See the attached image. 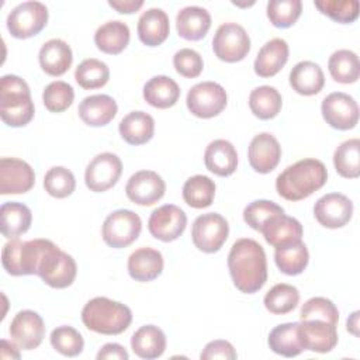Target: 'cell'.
<instances>
[{"label":"cell","mask_w":360,"mask_h":360,"mask_svg":"<svg viewBox=\"0 0 360 360\" xmlns=\"http://www.w3.org/2000/svg\"><path fill=\"white\" fill-rule=\"evenodd\" d=\"M238 357L235 347L232 343L228 340H212L205 345L202 349L200 359L201 360H215V359H222V360H235Z\"/></svg>","instance_id":"816d5d0a"},{"label":"cell","mask_w":360,"mask_h":360,"mask_svg":"<svg viewBox=\"0 0 360 360\" xmlns=\"http://www.w3.org/2000/svg\"><path fill=\"white\" fill-rule=\"evenodd\" d=\"M97 48L108 55L121 53L129 42V28L120 20L107 21L100 25L94 34Z\"/></svg>","instance_id":"d6a6232c"},{"label":"cell","mask_w":360,"mask_h":360,"mask_svg":"<svg viewBox=\"0 0 360 360\" xmlns=\"http://www.w3.org/2000/svg\"><path fill=\"white\" fill-rule=\"evenodd\" d=\"M49 340L52 347L56 352L68 357H75L80 354L84 347V340L80 332L69 325H62L55 328L51 332Z\"/></svg>","instance_id":"7bdbcfd3"},{"label":"cell","mask_w":360,"mask_h":360,"mask_svg":"<svg viewBox=\"0 0 360 360\" xmlns=\"http://www.w3.org/2000/svg\"><path fill=\"white\" fill-rule=\"evenodd\" d=\"M300 301V291L297 287L285 283L276 284L264 295V307L274 315H285L291 312Z\"/></svg>","instance_id":"60d3db41"},{"label":"cell","mask_w":360,"mask_h":360,"mask_svg":"<svg viewBox=\"0 0 360 360\" xmlns=\"http://www.w3.org/2000/svg\"><path fill=\"white\" fill-rule=\"evenodd\" d=\"M288 59V44L283 38L267 41L257 52L253 68L260 77H271L277 75Z\"/></svg>","instance_id":"484cf974"},{"label":"cell","mask_w":360,"mask_h":360,"mask_svg":"<svg viewBox=\"0 0 360 360\" xmlns=\"http://www.w3.org/2000/svg\"><path fill=\"white\" fill-rule=\"evenodd\" d=\"M232 3H233L235 6H240V7H248V6H252V4H255L253 1H250V3H248V4H246V3H238V1H232Z\"/></svg>","instance_id":"9f6ffc18"},{"label":"cell","mask_w":360,"mask_h":360,"mask_svg":"<svg viewBox=\"0 0 360 360\" xmlns=\"http://www.w3.org/2000/svg\"><path fill=\"white\" fill-rule=\"evenodd\" d=\"M281 105V94L273 86H259L249 94V108L260 120L274 118L280 112Z\"/></svg>","instance_id":"74e56055"},{"label":"cell","mask_w":360,"mask_h":360,"mask_svg":"<svg viewBox=\"0 0 360 360\" xmlns=\"http://www.w3.org/2000/svg\"><path fill=\"white\" fill-rule=\"evenodd\" d=\"M180 97L179 84L169 76H153L143 86V98L155 108H170Z\"/></svg>","instance_id":"4dcf8cb0"},{"label":"cell","mask_w":360,"mask_h":360,"mask_svg":"<svg viewBox=\"0 0 360 360\" xmlns=\"http://www.w3.org/2000/svg\"><path fill=\"white\" fill-rule=\"evenodd\" d=\"M298 336L304 350L328 353L338 345L336 325L319 319L298 322Z\"/></svg>","instance_id":"d6986e66"},{"label":"cell","mask_w":360,"mask_h":360,"mask_svg":"<svg viewBox=\"0 0 360 360\" xmlns=\"http://www.w3.org/2000/svg\"><path fill=\"white\" fill-rule=\"evenodd\" d=\"M314 215L325 228H342L352 219L353 202L345 194L328 193L316 200L314 205Z\"/></svg>","instance_id":"2e32d148"},{"label":"cell","mask_w":360,"mask_h":360,"mask_svg":"<svg viewBox=\"0 0 360 360\" xmlns=\"http://www.w3.org/2000/svg\"><path fill=\"white\" fill-rule=\"evenodd\" d=\"M283 212H284V210L273 201L255 200L245 207L243 219L250 228L260 232L262 226L266 224L267 219H270L271 217H274L277 214H283Z\"/></svg>","instance_id":"681fc988"},{"label":"cell","mask_w":360,"mask_h":360,"mask_svg":"<svg viewBox=\"0 0 360 360\" xmlns=\"http://www.w3.org/2000/svg\"><path fill=\"white\" fill-rule=\"evenodd\" d=\"M228 269L235 287L245 294L259 291L267 281L264 249L250 238L238 239L228 255Z\"/></svg>","instance_id":"6da1fadb"},{"label":"cell","mask_w":360,"mask_h":360,"mask_svg":"<svg viewBox=\"0 0 360 360\" xmlns=\"http://www.w3.org/2000/svg\"><path fill=\"white\" fill-rule=\"evenodd\" d=\"M142 221L138 214L131 210H117L103 222V240L114 248L121 249L135 242L141 233Z\"/></svg>","instance_id":"ba28073f"},{"label":"cell","mask_w":360,"mask_h":360,"mask_svg":"<svg viewBox=\"0 0 360 360\" xmlns=\"http://www.w3.org/2000/svg\"><path fill=\"white\" fill-rule=\"evenodd\" d=\"M0 218L1 233L8 239L25 233L32 222L31 210L25 204L17 201L4 202L0 208Z\"/></svg>","instance_id":"836d02e7"},{"label":"cell","mask_w":360,"mask_h":360,"mask_svg":"<svg viewBox=\"0 0 360 360\" xmlns=\"http://www.w3.org/2000/svg\"><path fill=\"white\" fill-rule=\"evenodd\" d=\"M187 108L198 118H212L226 107L228 96L225 89L215 82L194 84L187 93Z\"/></svg>","instance_id":"8fae6325"},{"label":"cell","mask_w":360,"mask_h":360,"mask_svg":"<svg viewBox=\"0 0 360 360\" xmlns=\"http://www.w3.org/2000/svg\"><path fill=\"white\" fill-rule=\"evenodd\" d=\"M76 187V179L73 173L63 166L51 167L44 177L45 191L55 198L69 197Z\"/></svg>","instance_id":"ee69618b"},{"label":"cell","mask_w":360,"mask_h":360,"mask_svg":"<svg viewBox=\"0 0 360 360\" xmlns=\"http://www.w3.org/2000/svg\"><path fill=\"white\" fill-rule=\"evenodd\" d=\"M359 314H360V312L356 311V312H353L352 316L347 319V330L352 332L354 336L359 335V332H357V328H359Z\"/></svg>","instance_id":"11a10c76"},{"label":"cell","mask_w":360,"mask_h":360,"mask_svg":"<svg viewBox=\"0 0 360 360\" xmlns=\"http://www.w3.org/2000/svg\"><path fill=\"white\" fill-rule=\"evenodd\" d=\"M136 30L142 44L148 46H158L169 37V17L162 8H148L141 14Z\"/></svg>","instance_id":"d4e9b609"},{"label":"cell","mask_w":360,"mask_h":360,"mask_svg":"<svg viewBox=\"0 0 360 360\" xmlns=\"http://www.w3.org/2000/svg\"><path fill=\"white\" fill-rule=\"evenodd\" d=\"M333 165L336 172L346 179L360 176V141L357 138L342 142L333 153Z\"/></svg>","instance_id":"ab89813d"},{"label":"cell","mask_w":360,"mask_h":360,"mask_svg":"<svg viewBox=\"0 0 360 360\" xmlns=\"http://www.w3.org/2000/svg\"><path fill=\"white\" fill-rule=\"evenodd\" d=\"M35 183L34 169L17 158H1L0 160V194H22L30 191Z\"/></svg>","instance_id":"ac0fdd59"},{"label":"cell","mask_w":360,"mask_h":360,"mask_svg":"<svg viewBox=\"0 0 360 360\" xmlns=\"http://www.w3.org/2000/svg\"><path fill=\"white\" fill-rule=\"evenodd\" d=\"M186 225V212L174 204H165L153 210L148 221L150 235L162 242L176 240L184 232Z\"/></svg>","instance_id":"5bb4252c"},{"label":"cell","mask_w":360,"mask_h":360,"mask_svg":"<svg viewBox=\"0 0 360 360\" xmlns=\"http://www.w3.org/2000/svg\"><path fill=\"white\" fill-rule=\"evenodd\" d=\"M118 131L127 143L143 145L153 136L155 120L145 111H132L120 121Z\"/></svg>","instance_id":"f546056e"},{"label":"cell","mask_w":360,"mask_h":360,"mask_svg":"<svg viewBox=\"0 0 360 360\" xmlns=\"http://www.w3.org/2000/svg\"><path fill=\"white\" fill-rule=\"evenodd\" d=\"M173 66L179 75L183 77H197L202 72L204 62L201 55L190 48H183L177 51L173 56Z\"/></svg>","instance_id":"f907efd6"},{"label":"cell","mask_w":360,"mask_h":360,"mask_svg":"<svg viewBox=\"0 0 360 360\" xmlns=\"http://www.w3.org/2000/svg\"><path fill=\"white\" fill-rule=\"evenodd\" d=\"M211 27L210 13L200 6H187L177 13V34L188 41L202 39Z\"/></svg>","instance_id":"83f0119b"},{"label":"cell","mask_w":360,"mask_h":360,"mask_svg":"<svg viewBox=\"0 0 360 360\" xmlns=\"http://www.w3.org/2000/svg\"><path fill=\"white\" fill-rule=\"evenodd\" d=\"M48 22V8L41 1H24L15 6L7 15V30L18 39L37 35Z\"/></svg>","instance_id":"52a82bcc"},{"label":"cell","mask_w":360,"mask_h":360,"mask_svg":"<svg viewBox=\"0 0 360 360\" xmlns=\"http://www.w3.org/2000/svg\"><path fill=\"white\" fill-rule=\"evenodd\" d=\"M281 146L274 135L262 132L253 136L248 149V159L252 169L257 173H270L278 165Z\"/></svg>","instance_id":"ffe728a7"},{"label":"cell","mask_w":360,"mask_h":360,"mask_svg":"<svg viewBox=\"0 0 360 360\" xmlns=\"http://www.w3.org/2000/svg\"><path fill=\"white\" fill-rule=\"evenodd\" d=\"M49 239H32L22 242L18 238H11L1 250V263L4 270L11 276L37 274L42 255Z\"/></svg>","instance_id":"5b68a950"},{"label":"cell","mask_w":360,"mask_h":360,"mask_svg":"<svg viewBox=\"0 0 360 360\" xmlns=\"http://www.w3.org/2000/svg\"><path fill=\"white\" fill-rule=\"evenodd\" d=\"M38 59L46 75L62 76L69 70L73 62V53L68 42L59 38H52L41 46Z\"/></svg>","instance_id":"603a6c76"},{"label":"cell","mask_w":360,"mask_h":360,"mask_svg":"<svg viewBox=\"0 0 360 360\" xmlns=\"http://www.w3.org/2000/svg\"><path fill=\"white\" fill-rule=\"evenodd\" d=\"M117 103L108 94H93L84 97L77 108L80 120L90 127H104L117 114Z\"/></svg>","instance_id":"7402d4cb"},{"label":"cell","mask_w":360,"mask_h":360,"mask_svg":"<svg viewBox=\"0 0 360 360\" xmlns=\"http://www.w3.org/2000/svg\"><path fill=\"white\" fill-rule=\"evenodd\" d=\"M108 6L115 8L121 14H131L138 11L142 6V0H108Z\"/></svg>","instance_id":"db71d44e"},{"label":"cell","mask_w":360,"mask_h":360,"mask_svg":"<svg viewBox=\"0 0 360 360\" xmlns=\"http://www.w3.org/2000/svg\"><path fill=\"white\" fill-rule=\"evenodd\" d=\"M129 354L124 346L118 343H105L97 353V360H128Z\"/></svg>","instance_id":"f5cc1de1"},{"label":"cell","mask_w":360,"mask_h":360,"mask_svg":"<svg viewBox=\"0 0 360 360\" xmlns=\"http://www.w3.org/2000/svg\"><path fill=\"white\" fill-rule=\"evenodd\" d=\"M204 163L205 167L217 176H231L238 166L236 149L226 139H215L205 148Z\"/></svg>","instance_id":"4316f807"},{"label":"cell","mask_w":360,"mask_h":360,"mask_svg":"<svg viewBox=\"0 0 360 360\" xmlns=\"http://www.w3.org/2000/svg\"><path fill=\"white\" fill-rule=\"evenodd\" d=\"M76 273L75 259L51 240L42 255L37 274L52 288H66L75 281Z\"/></svg>","instance_id":"8992f818"},{"label":"cell","mask_w":360,"mask_h":360,"mask_svg":"<svg viewBox=\"0 0 360 360\" xmlns=\"http://www.w3.org/2000/svg\"><path fill=\"white\" fill-rule=\"evenodd\" d=\"M326 180L325 165L318 159L307 158L285 167L277 176L276 190L288 201H300L323 187Z\"/></svg>","instance_id":"7a4b0ae2"},{"label":"cell","mask_w":360,"mask_h":360,"mask_svg":"<svg viewBox=\"0 0 360 360\" xmlns=\"http://www.w3.org/2000/svg\"><path fill=\"white\" fill-rule=\"evenodd\" d=\"M34 101L25 80L4 75L0 80V117L8 127H24L34 118Z\"/></svg>","instance_id":"277c9868"},{"label":"cell","mask_w":360,"mask_h":360,"mask_svg":"<svg viewBox=\"0 0 360 360\" xmlns=\"http://www.w3.org/2000/svg\"><path fill=\"white\" fill-rule=\"evenodd\" d=\"M8 333L17 347L22 350L37 349L45 336V323L41 315L31 309L17 312L13 318Z\"/></svg>","instance_id":"9a60e30c"},{"label":"cell","mask_w":360,"mask_h":360,"mask_svg":"<svg viewBox=\"0 0 360 360\" xmlns=\"http://www.w3.org/2000/svg\"><path fill=\"white\" fill-rule=\"evenodd\" d=\"M309 253L302 240L276 248L274 262L281 273L288 276L301 274L308 266Z\"/></svg>","instance_id":"d590c367"},{"label":"cell","mask_w":360,"mask_h":360,"mask_svg":"<svg viewBox=\"0 0 360 360\" xmlns=\"http://www.w3.org/2000/svg\"><path fill=\"white\" fill-rule=\"evenodd\" d=\"M82 321L89 330L101 335H120L132 322L131 309L107 297H94L82 309Z\"/></svg>","instance_id":"3957f363"},{"label":"cell","mask_w":360,"mask_h":360,"mask_svg":"<svg viewBox=\"0 0 360 360\" xmlns=\"http://www.w3.org/2000/svg\"><path fill=\"white\" fill-rule=\"evenodd\" d=\"M75 79L77 84L86 90L100 89L107 84L110 79V69L107 63L96 58H89L79 63L75 70Z\"/></svg>","instance_id":"b9f144b4"},{"label":"cell","mask_w":360,"mask_h":360,"mask_svg":"<svg viewBox=\"0 0 360 360\" xmlns=\"http://www.w3.org/2000/svg\"><path fill=\"white\" fill-rule=\"evenodd\" d=\"M328 69L335 82L354 83L360 76L359 56L350 49H338L329 56Z\"/></svg>","instance_id":"8d00e7d4"},{"label":"cell","mask_w":360,"mask_h":360,"mask_svg":"<svg viewBox=\"0 0 360 360\" xmlns=\"http://www.w3.org/2000/svg\"><path fill=\"white\" fill-rule=\"evenodd\" d=\"M260 232L263 233L266 242L274 248L285 246L301 240L302 225L298 219L283 214H277L266 221Z\"/></svg>","instance_id":"44dd1931"},{"label":"cell","mask_w":360,"mask_h":360,"mask_svg":"<svg viewBox=\"0 0 360 360\" xmlns=\"http://www.w3.org/2000/svg\"><path fill=\"white\" fill-rule=\"evenodd\" d=\"M300 318L301 321L319 319L338 325L339 311L330 300L325 297H312L308 301H305V304L301 307Z\"/></svg>","instance_id":"c3c4849f"},{"label":"cell","mask_w":360,"mask_h":360,"mask_svg":"<svg viewBox=\"0 0 360 360\" xmlns=\"http://www.w3.org/2000/svg\"><path fill=\"white\" fill-rule=\"evenodd\" d=\"M127 266L129 276L135 281H152L163 271V256L156 249L139 248L129 255Z\"/></svg>","instance_id":"cb8c5ba5"},{"label":"cell","mask_w":360,"mask_h":360,"mask_svg":"<svg viewBox=\"0 0 360 360\" xmlns=\"http://www.w3.org/2000/svg\"><path fill=\"white\" fill-rule=\"evenodd\" d=\"M290 84L301 96H314L323 89L325 76L318 63L302 60L291 69Z\"/></svg>","instance_id":"f1b7e54d"},{"label":"cell","mask_w":360,"mask_h":360,"mask_svg":"<svg viewBox=\"0 0 360 360\" xmlns=\"http://www.w3.org/2000/svg\"><path fill=\"white\" fill-rule=\"evenodd\" d=\"M166 191L165 180L153 170H139L134 173L125 186L127 197L138 205H153Z\"/></svg>","instance_id":"e0dca14e"},{"label":"cell","mask_w":360,"mask_h":360,"mask_svg":"<svg viewBox=\"0 0 360 360\" xmlns=\"http://www.w3.org/2000/svg\"><path fill=\"white\" fill-rule=\"evenodd\" d=\"M215 197V183L208 176L195 174L183 186V200L193 208L210 207Z\"/></svg>","instance_id":"f35d334b"},{"label":"cell","mask_w":360,"mask_h":360,"mask_svg":"<svg viewBox=\"0 0 360 360\" xmlns=\"http://www.w3.org/2000/svg\"><path fill=\"white\" fill-rule=\"evenodd\" d=\"M122 173L121 159L111 152L96 155L86 167L84 183L90 191L103 193L111 188Z\"/></svg>","instance_id":"7c38bea8"},{"label":"cell","mask_w":360,"mask_h":360,"mask_svg":"<svg viewBox=\"0 0 360 360\" xmlns=\"http://www.w3.org/2000/svg\"><path fill=\"white\" fill-rule=\"evenodd\" d=\"M302 11L300 0H270L267 3V17L277 28H288L295 24Z\"/></svg>","instance_id":"f6af8a7d"},{"label":"cell","mask_w":360,"mask_h":360,"mask_svg":"<svg viewBox=\"0 0 360 360\" xmlns=\"http://www.w3.org/2000/svg\"><path fill=\"white\" fill-rule=\"evenodd\" d=\"M322 117L335 129L347 131L359 121V105L356 100L342 91L328 94L321 104Z\"/></svg>","instance_id":"4fadbf2b"},{"label":"cell","mask_w":360,"mask_h":360,"mask_svg":"<svg viewBox=\"0 0 360 360\" xmlns=\"http://www.w3.org/2000/svg\"><path fill=\"white\" fill-rule=\"evenodd\" d=\"M132 352L141 359H158L166 349V336L155 325H143L131 338Z\"/></svg>","instance_id":"1f68e13d"},{"label":"cell","mask_w":360,"mask_h":360,"mask_svg":"<svg viewBox=\"0 0 360 360\" xmlns=\"http://www.w3.org/2000/svg\"><path fill=\"white\" fill-rule=\"evenodd\" d=\"M228 221L218 212H208L197 217L191 228L193 243L204 253L218 252L228 239Z\"/></svg>","instance_id":"30bf717a"},{"label":"cell","mask_w":360,"mask_h":360,"mask_svg":"<svg viewBox=\"0 0 360 360\" xmlns=\"http://www.w3.org/2000/svg\"><path fill=\"white\" fill-rule=\"evenodd\" d=\"M269 347L284 357H295L304 349L298 336V322L280 323L271 329L269 339Z\"/></svg>","instance_id":"e575fe53"},{"label":"cell","mask_w":360,"mask_h":360,"mask_svg":"<svg viewBox=\"0 0 360 360\" xmlns=\"http://www.w3.org/2000/svg\"><path fill=\"white\" fill-rule=\"evenodd\" d=\"M314 4L322 14L342 24L353 22L359 17L357 0H321Z\"/></svg>","instance_id":"7dc6e473"},{"label":"cell","mask_w":360,"mask_h":360,"mask_svg":"<svg viewBox=\"0 0 360 360\" xmlns=\"http://www.w3.org/2000/svg\"><path fill=\"white\" fill-rule=\"evenodd\" d=\"M212 51L224 62H239L250 51L249 34L236 22L221 24L212 38Z\"/></svg>","instance_id":"9c48e42d"},{"label":"cell","mask_w":360,"mask_h":360,"mask_svg":"<svg viewBox=\"0 0 360 360\" xmlns=\"http://www.w3.org/2000/svg\"><path fill=\"white\" fill-rule=\"evenodd\" d=\"M73 98V87L63 80H55L49 83L42 93L44 105L51 112H62L68 110L72 105Z\"/></svg>","instance_id":"bcb514c9"}]
</instances>
